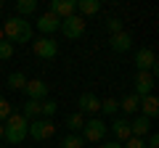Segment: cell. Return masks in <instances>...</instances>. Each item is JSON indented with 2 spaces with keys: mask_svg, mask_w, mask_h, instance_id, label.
I'll return each mask as SVG.
<instances>
[{
  "mask_svg": "<svg viewBox=\"0 0 159 148\" xmlns=\"http://www.w3.org/2000/svg\"><path fill=\"white\" fill-rule=\"evenodd\" d=\"M111 132H114V137H117V143L119 140H122V143H125V140H130V122H127V119H114V124H111Z\"/></svg>",
  "mask_w": 159,
  "mask_h": 148,
  "instance_id": "2e32d148",
  "label": "cell"
},
{
  "mask_svg": "<svg viewBox=\"0 0 159 148\" xmlns=\"http://www.w3.org/2000/svg\"><path fill=\"white\" fill-rule=\"evenodd\" d=\"M61 148H85V140L77 132H69V135L61 137Z\"/></svg>",
  "mask_w": 159,
  "mask_h": 148,
  "instance_id": "d6986e66",
  "label": "cell"
},
{
  "mask_svg": "<svg viewBox=\"0 0 159 148\" xmlns=\"http://www.w3.org/2000/svg\"><path fill=\"white\" fill-rule=\"evenodd\" d=\"M40 111H43V119H51V116L58 111V103H53V101H43V103H40Z\"/></svg>",
  "mask_w": 159,
  "mask_h": 148,
  "instance_id": "d4e9b609",
  "label": "cell"
},
{
  "mask_svg": "<svg viewBox=\"0 0 159 148\" xmlns=\"http://www.w3.org/2000/svg\"><path fill=\"white\" fill-rule=\"evenodd\" d=\"M3 34L8 37V42H29L32 40V24L27 21V19H21V16H11L6 24H3Z\"/></svg>",
  "mask_w": 159,
  "mask_h": 148,
  "instance_id": "6da1fadb",
  "label": "cell"
},
{
  "mask_svg": "<svg viewBox=\"0 0 159 148\" xmlns=\"http://www.w3.org/2000/svg\"><path fill=\"white\" fill-rule=\"evenodd\" d=\"M11 56H13V45L3 40V42H0V61H8Z\"/></svg>",
  "mask_w": 159,
  "mask_h": 148,
  "instance_id": "4316f807",
  "label": "cell"
},
{
  "mask_svg": "<svg viewBox=\"0 0 159 148\" xmlns=\"http://www.w3.org/2000/svg\"><path fill=\"white\" fill-rule=\"evenodd\" d=\"M51 13L58 19H69L77 13V0H51Z\"/></svg>",
  "mask_w": 159,
  "mask_h": 148,
  "instance_id": "52a82bcc",
  "label": "cell"
},
{
  "mask_svg": "<svg viewBox=\"0 0 159 148\" xmlns=\"http://www.w3.org/2000/svg\"><path fill=\"white\" fill-rule=\"evenodd\" d=\"M61 32L64 37H69V40H77V37H82L85 34V19L82 16H69V19H61Z\"/></svg>",
  "mask_w": 159,
  "mask_h": 148,
  "instance_id": "277c9868",
  "label": "cell"
},
{
  "mask_svg": "<svg viewBox=\"0 0 159 148\" xmlns=\"http://www.w3.org/2000/svg\"><path fill=\"white\" fill-rule=\"evenodd\" d=\"M154 90V74L151 72H138L135 74V95L143 98V95H151Z\"/></svg>",
  "mask_w": 159,
  "mask_h": 148,
  "instance_id": "30bf717a",
  "label": "cell"
},
{
  "mask_svg": "<svg viewBox=\"0 0 159 148\" xmlns=\"http://www.w3.org/2000/svg\"><path fill=\"white\" fill-rule=\"evenodd\" d=\"M32 50L37 58H56L58 56V42L53 37H37V42H32Z\"/></svg>",
  "mask_w": 159,
  "mask_h": 148,
  "instance_id": "5b68a950",
  "label": "cell"
},
{
  "mask_svg": "<svg viewBox=\"0 0 159 148\" xmlns=\"http://www.w3.org/2000/svg\"><path fill=\"white\" fill-rule=\"evenodd\" d=\"M0 140H3V124H0Z\"/></svg>",
  "mask_w": 159,
  "mask_h": 148,
  "instance_id": "d6a6232c",
  "label": "cell"
},
{
  "mask_svg": "<svg viewBox=\"0 0 159 148\" xmlns=\"http://www.w3.org/2000/svg\"><path fill=\"white\" fill-rule=\"evenodd\" d=\"M138 108H141V116L154 119V116L159 114V101L154 95H143V98H138Z\"/></svg>",
  "mask_w": 159,
  "mask_h": 148,
  "instance_id": "4fadbf2b",
  "label": "cell"
},
{
  "mask_svg": "<svg viewBox=\"0 0 159 148\" xmlns=\"http://www.w3.org/2000/svg\"><path fill=\"white\" fill-rule=\"evenodd\" d=\"M101 148H122V143H117V140H111V143H103Z\"/></svg>",
  "mask_w": 159,
  "mask_h": 148,
  "instance_id": "4dcf8cb0",
  "label": "cell"
},
{
  "mask_svg": "<svg viewBox=\"0 0 159 148\" xmlns=\"http://www.w3.org/2000/svg\"><path fill=\"white\" fill-rule=\"evenodd\" d=\"M24 93H27V101H45L48 98V85L43 80H32V82H27L24 85Z\"/></svg>",
  "mask_w": 159,
  "mask_h": 148,
  "instance_id": "ba28073f",
  "label": "cell"
},
{
  "mask_svg": "<svg viewBox=\"0 0 159 148\" xmlns=\"http://www.w3.org/2000/svg\"><path fill=\"white\" fill-rule=\"evenodd\" d=\"M143 146H146V148H159V135H157V132H148V140L143 143Z\"/></svg>",
  "mask_w": 159,
  "mask_h": 148,
  "instance_id": "f1b7e54d",
  "label": "cell"
},
{
  "mask_svg": "<svg viewBox=\"0 0 159 148\" xmlns=\"http://www.w3.org/2000/svg\"><path fill=\"white\" fill-rule=\"evenodd\" d=\"M0 11H3V3H0Z\"/></svg>",
  "mask_w": 159,
  "mask_h": 148,
  "instance_id": "836d02e7",
  "label": "cell"
},
{
  "mask_svg": "<svg viewBox=\"0 0 159 148\" xmlns=\"http://www.w3.org/2000/svg\"><path fill=\"white\" fill-rule=\"evenodd\" d=\"M135 66H138V72H151V69L157 66V56H154L151 48L135 50Z\"/></svg>",
  "mask_w": 159,
  "mask_h": 148,
  "instance_id": "9c48e42d",
  "label": "cell"
},
{
  "mask_svg": "<svg viewBox=\"0 0 159 148\" xmlns=\"http://www.w3.org/2000/svg\"><path fill=\"white\" fill-rule=\"evenodd\" d=\"M11 114H13V111H11V103H8L6 98L0 95V124H3V122H6V119H8Z\"/></svg>",
  "mask_w": 159,
  "mask_h": 148,
  "instance_id": "484cf974",
  "label": "cell"
},
{
  "mask_svg": "<svg viewBox=\"0 0 159 148\" xmlns=\"http://www.w3.org/2000/svg\"><path fill=\"white\" fill-rule=\"evenodd\" d=\"M77 11L80 16H93L101 11V0H77Z\"/></svg>",
  "mask_w": 159,
  "mask_h": 148,
  "instance_id": "e0dca14e",
  "label": "cell"
},
{
  "mask_svg": "<svg viewBox=\"0 0 159 148\" xmlns=\"http://www.w3.org/2000/svg\"><path fill=\"white\" fill-rule=\"evenodd\" d=\"M27 132H29V122L21 114H11L6 119V124H3V140L16 146V143H21L27 137Z\"/></svg>",
  "mask_w": 159,
  "mask_h": 148,
  "instance_id": "7a4b0ae2",
  "label": "cell"
},
{
  "mask_svg": "<svg viewBox=\"0 0 159 148\" xmlns=\"http://www.w3.org/2000/svg\"><path fill=\"white\" fill-rule=\"evenodd\" d=\"M148 132H151V119H146V116H135V119L130 122V135L133 137H146Z\"/></svg>",
  "mask_w": 159,
  "mask_h": 148,
  "instance_id": "9a60e30c",
  "label": "cell"
},
{
  "mask_svg": "<svg viewBox=\"0 0 159 148\" xmlns=\"http://www.w3.org/2000/svg\"><path fill=\"white\" fill-rule=\"evenodd\" d=\"M29 137H34V140H51L53 135H56V124H53L51 119H32L29 122Z\"/></svg>",
  "mask_w": 159,
  "mask_h": 148,
  "instance_id": "3957f363",
  "label": "cell"
},
{
  "mask_svg": "<svg viewBox=\"0 0 159 148\" xmlns=\"http://www.w3.org/2000/svg\"><path fill=\"white\" fill-rule=\"evenodd\" d=\"M24 85H27V77H24L21 72L8 74V87H11V90H24Z\"/></svg>",
  "mask_w": 159,
  "mask_h": 148,
  "instance_id": "7402d4cb",
  "label": "cell"
},
{
  "mask_svg": "<svg viewBox=\"0 0 159 148\" xmlns=\"http://www.w3.org/2000/svg\"><path fill=\"white\" fill-rule=\"evenodd\" d=\"M77 106H80V114H82V116H85V114H98L101 101H98L93 93H82V95H80V101H77Z\"/></svg>",
  "mask_w": 159,
  "mask_h": 148,
  "instance_id": "8fae6325",
  "label": "cell"
},
{
  "mask_svg": "<svg viewBox=\"0 0 159 148\" xmlns=\"http://www.w3.org/2000/svg\"><path fill=\"white\" fill-rule=\"evenodd\" d=\"M21 116L24 119H40V116H43V111H40V101H27L21 106Z\"/></svg>",
  "mask_w": 159,
  "mask_h": 148,
  "instance_id": "ac0fdd59",
  "label": "cell"
},
{
  "mask_svg": "<svg viewBox=\"0 0 159 148\" xmlns=\"http://www.w3.org/2000/svg\"><path fill=\"white\" fill-rule=\"evenodd\" d=\"M66 127H69L72 132L82 130V127H85V116L80 114V111H77V114H69V116H66Z\"/></svg>",
  "mask_w": 159,
  "mask_h": 148,
  "instance_id": "603a6c76",
  "label": "cell"
},
{
  "mask_svg": "<svg viewBox=\"0 0 159 148\" xmlns=\"http://www.w3.org/2000/svg\"><path fill=\"white\" fill-rule=\"evenodd\" d=\"M106 27H109V32H111V34L122 32V21H119L117 16H114V19H109V21H106Z\"/></svg>",
  "mask_w": 159,
  "mask_h": 148,
  "instance_id": "83f0119b",
  "label": "cell"
},
{
  "mask_svg": "<svg viewBox=\"0 0 159 148\" xmlns=\"http://www.w3.org/2000/svg\"><path fill=\"white\" fill-rule=\"evenodd\" d=\"M103 135H106V124H103L101 119H85V127H82V140L101 143Z\"/></svg>",
  "mask_w": 159,
  "mask_h": 148,
  "instance_id": "8992f818",
  "label": "cell"
},
{
  "mask_svg": "<svg viewBox=\"0 0 159 148\" xmlns=\"http://www.w3.org/2000/svg\"><path fill=\"white\" fill-rule=\"evenodd\" d=\"M58 27H61V19H58V16H53L51 11H48V13H43V16H37V29H40L43 34H45V37H48L51 32H56Z\"/></svg>",
  "mask_w": 159,
  "mask_h": 148,
  "instance_id": "7c38bea8",
  "label": "cell"
},
{
  "mask_svg": "<svg viewBox=\"0 0 159 148\" xmlns=\"http://www.w3.org/2000/svg\"><path fill=\"white\" fill-rule=\"evenodd\" d=\"M98 111H103V114H117V111H119V101H114V98H103Z\"/></svg>",
  "mask_w": 159,
  "mask_h": 148,
  "instance_id": "cb8c5ba5",
  "label": "cell"
},
{
  "mask_svg": "<svg viewBox=\"0 0 159 148\" xmlns=\"http://www.w3.org/2000/svg\"><path fill=\"white\" fill-rule=\"evenodd\" d=\"M37 11V3L34 0H16V16H29V13Z\"/></svg>",
  "mask_w": 159,
  "mask_h": 148,
  "instance_id": "ffe728a7",
  "label": "cell"
},
{
  "mask_svg": "<svg viewBox=\"0 0 159 148\" xmlns=\"http://www.w3.org/2000/svg\"><path fill=\"white\" fill-rule=\"evenodd\" d=\"M119 108H122L125 114H135V111H138V95H135V93H133V95H125L122 103H119Z\"/></svg>",
  "mask_w": 159,
  "mask_h": 148,
  "instance_id": "44dd1931",
  "label": "cell"
},
{
  "mask_svg": "<svg viewBox=\"0 0 159 148\" xmlns=\"http://www.w3.org/2000/svg\"><path fill=\"white\" fill-rule=\"evenodd\" d=\"M3 37H6V34H3V27H0V42H3Z\"/></svg>",
  "mask_w": 159,
  "mask_h": 148,
  "instance_id": "1f68e13d",
  "label": "cell"
},
{
  "mask_svg": "<svg viewBox=\"0 0 159 148\" xmlns=\"http://www.w3.org/2000/svg\"><path fill=\"white\" fill-rule=\"evenodd\" d=\"M109 45H111L114 53H125V50H130V48H133V37L127 32H117V34L109 37Z\"/></svg>",
  "mask_w": 159,
  "mask_h": 148,
  "instance_id": "5bb4252c",
  "label": "cell"
},
{
  "mask_svg": "<svg viewBox=\"0 0 159 148\" xmlns=\"http://www.w3.org/2000/svg\"><path fill=\"white\" fill-rule=\"evenodd\" d=\"M122 148H146V146H143L141 137H130V140H125V146H122Z\"/></svg>",
  "mask_w": 159,
  "mask_h": 148,
  "instance_id": "f546056e",
  "label": "cell"
}]
</instances>
